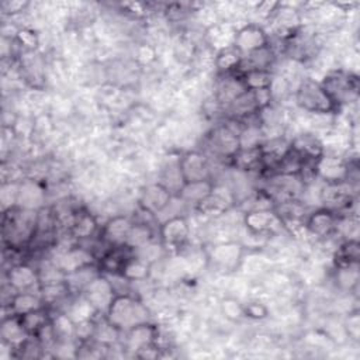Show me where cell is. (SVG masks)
Instances as JSON below:
<instances>
[{"instance_id": "cell-17", "label": "cell", "mask_w": 360, "mask_h": 360, "mask_svg": "<svg viewBox=\"0 0 360 360\" xmlns=\"http://www.w3.org/2000/svg\"><path fill=\"white\" fill-rule=\"evenodd\" d=\"M290 149L300 156L307 165H312L318 158H321L326 149L325 143L312 132H301L290 141Z\"/></svg>"}, {"instance_id": "cell-25", "label": "cell", "mask_w": 360, "mask_h": 360, "mask_svg": "<svg viewBox=\"0 0 360 360\" xmlns=\"http://www.w3.org/2000/svg\"><path fill=\"white\" fill-rule=\"evenodd\" d=\"M125 333H127V347L136 352H141L142 349L155 345L158 339V329L149 321L132 326Z\"/></svg>"}, {"instance_id": "cell-26", "label": "cell", "mask_w": 360, "mask_h": 360, "mask_svg": "<svg viewBox=\"0 0 360 360\" xmlns=\"http://www.w3.org/2000/svg\"><path fill=\"white\" fill-rule=\"evenodd\" d=\"M233 169L245 173L263 172V156L260 146L256 148H239V150L231 158Z\"/></svg>"}, {"instance_id": "cell-16", "label": "cell", "mask_w": 360, "mask_h": 360, "mask_svg": "<svg viewBox=\"0 0 360 360\" xmlns=\"http://www.w3.org/2000/svg\"><path fill=\"white\" fill-rule=\"evenodd\" d=\"M134 219L128 218L127 215H115L105 221L103 226H100V239L108 248L125 246Z\"/></svg>"}, {"instance_id": "cell-2", "label": "cell", "mask_w": 360, "mask_h": 360, "mask_svg": "<svg viewBox=\"0 0 360 360\" xmlns=\"http://www.w3.org/2000/svg\"><path fill=\"white\" fill-rule=\"evenodd\" d=\"M104 318L120 332H127L132 326L146 322L149 311L136 297L128 292H117L104 312Z\"/></svg>"}, {"instance_id": "cell-7", "label": "cell", "mask_w": 360, "mask_h": 360, "mask_svg": "<svg viewBox=\"0 0 360 360\" xmlns=\"http://www.w3.org/2000/svg\"><path fill=\"white\" fill-rule=\"evenodd\" d=\"M239 131L229 124H222L215 127L207 135V148L217 158L229 159L239 150Z\"/></svg>"}, {"instance_id": "cell-39", "label": "cell", "mask_w": 360, "mask_h": 360, "mask_svg": "<svg viewBox=\"0 0 360 360\" xmlns=\"http://www.w3.org/2000/svg\"><path fill=\"white\" fill-rule=\"evenodd\" d=\"M221 312L231 322H239L245 318L243 315V304H240L233 297H226L221 301Z\"/></svg>"}, {"instance_id": "cell-19", "label": "cell", "mask_w": 360, "mask_h": 360, "mask_svg": "<svg viewBox=\"0 0 360 360\" xmlns=\"http://www.w3.org/2000/svg\"><path fill=\"white\" fill-rule=\"evenodd\" d=\"M7 283L13 291H32L39 288V271L28 263H15L7 271Z\"/></svg>"}, {"instance_id": "cell-33", "label": "cell", "mask_w": 360, "mask_h": 360, "mask_svg": "<svg viewBox=\"0 0 360 360\" xmlns=\"http://www.w3.org/2000/svg\"><path fill=\"white\" fill-rule=\"evenodd\" d=\"M38 292L45 305H52V304H56L60 300H63L70 292V290H69L65 278H62V280L41 283Z\"/></svg>"}, {"instance_id": "cell-27", "label": "cell", "mask_w": 360, "mask_h": 360, "mask_svg": "<svg viewBox=\"0 0 360 360\" xmlns=\"http://www.w3.org/2000/svg\"><path fill=\"white\" fill-rule=\"evenodd\" d=\"M150 269H152V264L149 262H146L145 259H142V257L136 256L135 253H132L124 262L118 277H121L127 283L145 281L150 276Z\"/></svg>"}, {"instance_id": "cell-1", "label": "cell", "mask_w": 360, "mask_h": 360, "mask_svg": "<svg viewBox=\"0 0 360 360\" xmlns=\"http://www.w3.org/2000/svg\"><path fill=\"white\" fill-rule=\"evenodd\" d=\"M38 212L39 211L22 210L18 207L3 211V240L7 242L13 249L30 245L37 235Z\"/></svg>"}, {"instance_id": "cell-31", "label": "cell", "mask_w": 360, "mask_h": 360, "mask_svg": "<svg viewBox=\"0 0 360 360\" xmlns=\"http://www.w3.org/2000/svg\"><path fill=\"white\" fill-rule=\"evenodd\" d=\"M42 307L45 304L38 291H17L10 297V314L14 315H24Z\"/></svg>"}, {"instance_id": "cell-15", "label": "cell", "mask_w": 360, "mask_h": 360, "mask_svg": "<svg viewBox=\"0 0 360 360\" xmlns=\"http://www.w3.org/2000/svg\"><path fill=\"white\" fill-rule=\"evenodd\" d=\"M338 214L329 208L319 207L311 211L304 222V228L308 235L316 239H325L336 232Z\"/></svg>"}, {"instance_id": "cell-35", "label": "cell", "mask_w": 360, "mask_h": 360, "mask_svg": "<svg viewBox=\"0 0 360 360\" xmlns=\"http://www.w3.org/2000/svg\"><path fill=\"white\" fill-rule=\"evenodd\" d=\"M25 330L30 333V336H37L49 322H51V316L49 312L45 307L34 309L31 312H27L24 315H18Z\"/></svg>"}, {"instance_id": "cell-14", "label": "cell", "mask_w": 360, "mask_h": 360, "mask_svg": "<svg viewBox=\"0 0 360 360\" xmlns=\"http://www.w3.org/2000/svg\"><path fill=\"white\" fill-rule=\"evenodd\" d=\"M179 169L186 183L212 179L208 158L200 150H187L177 159Z\"/></svg>"}, {"instance_id": "cell-8", "label": "cell", "mask_w": 360, "mask_h": 360, "mask_svg": "<svg viewBox=\"0 0 360 360\" xmlns=\"http://www.w3.org/2000/svg\"><path fill=\"white\" fill-rule=\"evenodd\" d=\"M242 221L248 232L256 236H270L284 229V225L274 208L245 211Z\"/></svg>"}, {"instance_id": "cell-3", "label": "cell", "mask_w": 360, "mask_h": 360, "mask_svg": "<svg viewBox=\"0 0 360 360\" xmlns=\"http://www.w3.org/2000/svg\"><path fill=\"white\" fill-rule=\"evenodd\" d=\"M319 83L339 108L359 98V76L350 69H332Z\"/></svg>"}, {"instance_id": "cell-30", "label": "cell", "mask_w": 360, "mask_h": 360, "mask_svg": "<svg viewBox=\"0 0 360 360\" xmlns=\"http://www.w3.org/2000/svg\"><path fill=\"white\" fill-rule=\"evenodd\" d=\"M274 52L270 45L257 49L255 52H250L242 58V63L239 66L238 73L246 72V70H270V68L274 63Z\"/></svg>"}, {"instance_id": "cell-32", "label": "cell", "mask_w": 360, "mask_h": 360, "mask_svg": "<svg viewBox=\"0 0 360 360\" xmlns=\"http://www.w3.org/2000/svg\"><path fill=\"white\" fill-rule=\"evenodd\" d=\"M224 76H225V79H222L217 87V101L226 107L236 97H239L242 93H245L246 89L243 87L242 80L238 73H231V75H224Z\"/></svg>"}, {"instance_id": "cell-40", "label": "cell", "mask_w": 360, "mask_h": 360, "mask_svg": "<svg viewBox=\"0 0 360 360\" xmlns=\"http://www.w3.org/2000/svg\"><path fill=\"white\" fill-rule=\"evenodd\" d=\"M14 39L27 52H34L39 45V35L37 34V31H34L32 28H27V27L18 28L14 35Z\"/></svg>"}, {"instance_id": "cell-13", "label": "cell", "mask_w": 360, "mask_h": 360, "mask_svg": "<svg viewBox=\"0 0 360 360\" xmlns=\"http://www.w3.org/2000/svg\"><path fill=\"white\" fill-rule=\"evenodd\" d=\"M115 294L117 292L112 281H110L103 273H98L82 291V295L94 307L97 312H101L103 315Z\"/></svg>"}, {"instance_id": "cell-36", "label": "cell", "mask_w": 360, "mask_h": 360, "mask_svg": "<svg viewBox=\"0 0 360 360\" xmlns=\"http://www.w3.org/2000/svg\"><path fill=\"white\" fill-rule=\"evenodd\" d=\"M360 257L359 239H343L335 252V266L357 264Z\"/></svg>"}, {"instance_id": "cell-9", "label": "cell", "mask_w": 360, "mask_h": 360, "mask_svg": "<svg viewBox=\"0 0 360 360\" xmlns=\"http://www.w3.org/2000/svg\"><path fill=\"white\" fill-rule=\"evenodd\" d=\"M190 224L184 215H173L158 226V235L162 246L167 249H179L186 245L190 238Z\"/></svg>"}, {"instance_id": "cell-21", "label": "cell", "mask_w": 360, "mask_h": 360, "mask_svg": "<svg viewBox=\"0 0 360 360\" xmlns=\"http://www.w3.org/2000/svg\"><path fill=\"white\" fill-rule=\"evenodd\" d=\"M55 264L60 271H63L65 274H69L79 269H83L96 263H94V255L90 249L83 246H72L70 249L65 250L59 256V260Z\"/></svg>"}, {"instance_id": "cell-22", "label": "cell", "mask_w": 360, "mask_h": 360, "mask_svg": "<svg viewBox=\"0 0 360 360\" xmlns=\"http://www.w3.org/2000/svg\"><path fill=\"white\" fill-rule=\"evenodd\" d=\"M0 338L3 345H7L10 349H21V346L31 338L25 330L18 315L10 314L4 316L0 326Z\"/></svg>"}, {"instance_id": "cell-42", "label": "cell", "mask_w": 360, "mask_h": 360, "mask_svg": "<svg viewBox=\"0 0 360 360\" xmlns=\"http://www.w3.org/2000/svg\"><path fill=\"white\" fill-rule=\"evenodd\" d=\"M343 329H345L346 335H347L352 340L359 342V333H360V318H359V312H357V311L349 312V315H347V316H346V319H345Z\"/></svg>"}, {"instance_id": "cell-41", "label": "cell", "mask_w": 360, "mask_h": 360, "mask_svg": "<svg viewBox=\"0 0 360 360\" xmlns=\"http://www.w3.org/2000/svg\"><path fill=\"white\" fill-rule=\"evenodd\" d=\"M243 315L245 318L253 319V321H263L269 316V308L257 301V300H252L243 304Z\"/></svg>"}, {"instance_id": "cell-11", "label": "cell", "mask_w": 360, "mask_h": 360, "mask_svg": "<svg viewBox=\"0 0 360 360\" xmlns=\"http://www.w3.org/2000/svg\"><path fill=\"white\" fill-rule=\"evenodd\" d=\"M233 45L245 56L250 52L270 45V38L263 25L256 22H246L242 27L236 28Z\"/></svg>"}, {"instance_id": "cell-34", "label": "cell", "mask_w": 360, "mask_h": 360, "mask_svg": "<svg viewBox=\"0 0 360 360\" xmlns=\"http://www.w3.org/2000/svg\"><path fill=\"white\" fill-rule=\"evenodd\" d=\"M242 84L246 90H262L270 89L274 76L270 70H246L238 73Z\"/></svg>"}, {"instance_id": "cell-37", "label": "cell", "mask_w": 360, "mask_h": 360, "mask_svg": "<svg viewBox=\"0 0 360 360\" xmlns=\"http://www.w3.org/2000/svg\"><path fill=\"white\" fill-rule=\"evenodd\" d=\"M335 281L340 290L352 292L359 284V263L336 266Z\"/></svg>"}, {"instance_id": "cell-29", "label": "cell", "mask_w": 360, "mask_h": 360, "mask_svg": "<svg viewBox=\"0 0 360 360\" xmlns=\"http://www.w3.org/2000/svg\"><path fill=\"white\" fill-rule=\"evenodd\" d=\"M214 180L212 179H207V180H200V181H188L184 183V186L180 188L177 197L188 204H194L195 207L205 200L211 191L214 190Z\"/></svg>"}, {"instance_id": "cell-6", "label": "cell", "mask_w": 360, "mask_h": 360, "mask_svg": "<svg viewBox=\"0 0 360 360\" xmlns=\"http://www.w3.org/2000/svg\"><path fill=\"white\" fill-rule=\"evenodd\" d=\"M305 190V180L301 176L292 174H269L263 191L273 200L274 205L300 200Z\"/></svg>"}, {"instance_id": "cell-4", "label": "cell", "mask_w": 360, "mask_h": 360, "mask_svg": "<svg viewBox=\"0 0 360 360\" xmlns=\"http://www.w3.org/2000/svg\"><path fill=\"white\" fill-rule=\"evenodd\" d=\"M294 100L301 110L315 115H330L340 110L328 96L322 84L311 77L300 82L294 93Z\"/></svg>"}, {"instance_id": "cell-43", "label": "cell", "mask_w": 360, "mask_h": 360, "mask_svg": "<svg viewBox=\"0 0 360 360\" xmlns=\"http://www.w3.org/2000/svg\"><path fill=\"white\" fill-rule=\"evenodd\" d=\"M28 3H25V1H4L3 4H1V8H3V11L4 13H8V14H17V13H21L24 8H25V6H27Z\"/></svg>"}, {"instance_id": "cell-18", "label": "cell", "mask_w": 360, "mask_h": 360, "mask_svg": "<svg viewBox=\"0 0 360 360\" xmlns=\"http://www.w3.org/2000/svg\"><path fill=\"white\" fill-rule=\"evenodd\" d=\"M173 198V194L159 181L143 187L139 195V207L153 215L163 212Z\"/></svg>"}, {"instance_id": "cell-5", "label": "cell", "mask_w": 360, "mask_h": 360, "mask_svg": "<svg viewBox=\"0 0 360 360\" xmlns=\"http://www.w3.org/2000/svg\"><path fill=\"white\" fill-rule=\"evenodd\" d=\"M354 169L356 167H353L346 158L328 152L318 158L311 166L312 176L323 181V184H338L350 181Z\"/></svg>"}, {"instance_id": "cell-12", "label": "cell", "mask_w": 360, "mask_h": 360, "mask_svg": "<svg viewBox=\"0 0 360 360\" xmlns=\"http://www.w3.org/2000/svg\"><path fill=\"white\" fill-rule=\"evenodd\" d=\"M352 186L349 181L338 184H325L319 191L321 207L335 211L338 215L343 211H349L354 205V197L352 194Z\"/></svg>"}, {"instance_id": "cell-20", "label": "cell", "mask_w": 360, "mask_h": 360, "mask_svg": "<svg viewBox=\"0 0 360 360\" xmlns=\"http://www.w3.org/2000/svg\"><path fill=\"white\" fill-rule=\"evenodd\" d=\"M233 205V195L231 191L225 190V187L214 186L211 194L202 200L195 208L208 217H218L225 214Z\"/></svg>"}, {"instance_id": "cell-24", "label": "cell", "mask_w": 360, "mask_h": 360, "mask_svg": "<svg viewBox=\"0 0 360 360\" xmlns=\"http://www.w3.org/2000/svg\"><path fill=\"white\" fill-rule=\"evenodd\" d=\"M44 201H45V191L37 181L30 179L20 181L15 207L22 210L39 211L44 208Z\"/></svg>"}, {"instance_id": "cell-38", "label": "cell", "mask_w": 360, "mask_h": 360, "mask_svg": "<svg viewBox=\"0 0 360 360\" xmlns=\"http://www.w3.org/2000/svg\"><path fill=\"white\" fill-rule=\"evenodd\" d=\"M150 240H153L152 226L148 225V224H143V222L134 221V225H132V228L129 231V235H128L125 246L129 248L131 250H136L141 246L149 243Z\"/></svg>"}, {"instance_id": "cell-10", "label": "cell", "mask_w": 360, "mask_h": 360, "mask_svg": "<svg viewBox=\"0 0 360 360\" xmlns=\"http://www.w3.org/2000/svg\"><path fill=\"white\" fill-rule=\"evenodd\" d=\"M245 246L240 242L229 240L215 243L208 250V260L219 270L233 271L243 262Z\"/></svg>"}, {"instance_id": "cell-28", "label": "cell", "mask_w": 360, "mask_h": 360, "mask_svg": "<svg viewBox=\"0 0 360 360\" xmlns=\"http://www.w3.org/2000/svg\"><path fill=\"white\" fill-rule=\"evenodd\" d=\"M242 58H243V55L232 44V45L224 46L215 52L214 66L219 75L238 73L239 66L242 63Z\"/></svg>"}, {"instance_id": "cell-23", "label": "cell", "mask_w": 360, "mask_h": 360, "mask_svg": "<svg viewBox=\"0 0 360 360\" xmlns=\"http://www.w3.org/2000/svg\"><path fill=\"white\" fill-rule=\"evenodd\" d=\"M100 232L96 217L87 210H76L69 222V233L76 240H87Z\"/></svg>"}]
</instances>
